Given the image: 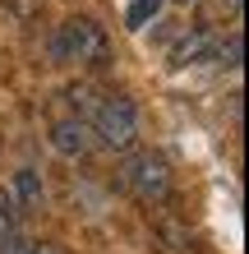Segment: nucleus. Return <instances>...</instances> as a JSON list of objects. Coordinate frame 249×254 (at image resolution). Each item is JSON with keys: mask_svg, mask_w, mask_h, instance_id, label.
I'll use <instances>...</instances> for the list:
<instances>
[{"mask_svg": "<svg viewBox=\"0 0 249 254\" xmlns=\"http://www.w3.org/2000/svg\"><path fill=\"white\" fill-rule=\"evenodd\" d=\"M88 125H93V139L106 143L111 153H129V148L139 143V111H134V102L120 97V93L101 97L93 107V116H88Z\"/></svg>", "mask_w": 249, "mask_h": 254, "instance_id": "2", "label": "nucleus"}, {"mask_svg": "<svg viewBox=\"0 0 249 254\" xmlns=\"http://www.w3.org/2000/svg\"><path fill=\"white\" fill-rule=\"evenodd\" d=\"M93 125H88V116H69V121H55L51 125V148L60 157H88L93 153Z\"/></svg>", "mask_w": 249, "mask_h": 254, "instance_id": "4", "label": "nucleus"}, {"mask_svg": "<svg viewBox=\"0 0 249 254\" xmlns=\"http://www.w3.org/2000/svg\"><path fill=\"white\" fill-rule=\"evenodd\" d=\"M42 199H47V190H42L37 171H19V176H14V203H19L23 213H37Z\"/></svg>", "mask_w": 249, "mask_h": 254, "instance_id": "6", "label": "nucleus"}, {"mask_svg": "<svg viewBox=\"0 0 249 254\" xmlns=\"http://www.w3.org/2000/svg\"><path fill=\"white\" fill-rule=\"evenodd\" d=\"M162 5H166V0H129V9H125V28H129V33H143L148 23H157Z\"/></svg>", "mask_w": 249, "mask_h": 254, "instance_id": "7", "label": "nucleus"}, {"mask_svg": "<svg viewBox=\"0 0 249 254\" xmlns=\"http://www.w3.org/2000/svg\"><path fill=\"white\" fill-rule=\"evenodd\" d=\"M171 5H194V0H171Z\"/></svg>", "mask_w": 249, "mask_h": 254, "instance_id": "10", "label": "nucleus"}, {"mask_svg": "<svg viewBox=\"0 0 249 254\" xmlns=\"http://www.w3.org/2000/svg\"><path fill=\"white\" fill-rule=\"evenodd\" d=\"M14 213H19L14 194H5V190H0V250H5L14 236H19V231H14Z\"/></svg>", "mask_w": 249, "mask_h": 254, "instance_id": "8", "label": "nucleus"}, {"mask_svg": "<svg viewBox=\"0 0 249 254\" xmlns=\"http://www.w3.org/2000/svg\"><path fill=\"white\" fill-rule=\"evenodd\" d=\"M125 190L134 194L139 203L162 208L171 199V162L162 153H134L125 162Z\"/></svg>", "mask_w": 249, "mask_h": 254, "instance_id": "3", "label": "nucleus"}, {"mask_svg": "<svg viewBox=\"0 0 249 254\" xmlns=\"http://www.w3.org/2000/svg\"><path fill=\"white\" fill-rule=\"evenodd\" d=\"M217 56V33L208 23H199V28H189V33L175 42V51H171V65H203V61H212Z\"/></svg>", "mask_w": 249, "mask_h": 254, "instance_id": "5", "label": "nucleus"}, {"mask_svg": "<svg viewBox=\"0 0 249 254\" xmlns=\"http://www.w3.org/2000/svg\"><path fill=\"white\" fill-rule=\"evenodd\" d=\"M240 56H245V37H240V33H231V42H217V56H212V61H217V65H226V69H236V65H240Z\"/></svg>", "mask_w": 249, "mask_h": 254, "instance_id": "9", "label": "nucleus"}, {"mask_svg": "<svg viewBox=\"0 0 249 254\" xmlns=\"http://www.w3.org/2000/svg\"><path fill=\"white\" fill-rule=\"evenodd\" d=\"M51 56L60 65H79V69H106L111 65V37L97 19H83V14H69L60 19L51 37Z\"/></svg>", "mask_w": 249, "mask_h": 254, "instance_id": "1", "label": "nucleus"}]
</instances>
